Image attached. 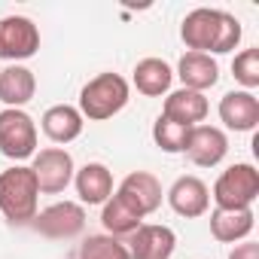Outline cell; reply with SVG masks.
I'll return each instance as SVG.
<instances>
[{"instance_id": "10", "label": "cell", "mask_w": 259, "mask_h": 259, "mask_svg": "<svg viewBox=\"0 0 259 259\" xmlns=\"http://www.w3.org/2000/svg\"><path fill=\"white\" fill-rule=\"evenodd\" d=\"M116 198H122L138 217H150L162 204V183L150 171H132L119 183Z\"/></svg>"}, {"instance_id": "5", "label": "cell", "mask_w": 259, "mask_h": 259, "mask_svg": "<svg viewBox=\"0 0 259 259\" xmlns=\"http://www.w3.org/2000/svg\"><path fill=\"white\" fill-rule=\"evenodd\" d=\"M0 153L16 162L37 153V125L25 110H0Z\"/></svg>"}, {"instance_id": "11", "label": "cell", "mask_w": 259, "mask_h": 259, "mask_svg": "<svg viewBox=\"0 0 259 259\" xmlns=\"http://www.w3.org/2000/svg\"><path fill=\"white\" fill-rule=\"evenodd\" d=\"M183 153L189 156L192 165L213 168V165H220L226 159L229 138H226L223 128H217V125H195L192 132H189V141H186V150Z\"/></svg>"}, {"instance_id": "15", "label": "cell", "mask_w": 259, "mask_h": 259, "mask_svg": "<svg viewBox=\"0 0 259 259\" xmlns=\"http://www.w3.org/2000/svg\"><path fill=\"white\" fill-rule=\"evenodd\" d=\"M177 76H180L183 89L204 95L207 89L217 85V79H220V64H217L210 55H204V52H186V55L180 58V64H177Z\"/></svg>"}, {"instance_id": "1", "label": "cell", "mask_w": 259, "mask_h": 259, "mask_svg": "<svg viewBox=\"0 0 259 259\" xmlns=\"http://www.w3.org/2000/svg\"><path fill=\"white\" fill-rule=\"evenodd\" d=\"M180 37L186 43L189 52H204V55H226L241 43V22L226 13V10H192L183 25H180Z\"/></svg>"}, {"instance_id": "21", "label": "cell", "mask_w": 259, "mask_h": 259, "mask_svg": "<svg viewBox=\"0 0 259 259\" xmlns=\"http://www.w3.org/2000/svg\"><path fill=\"white\" fill-rule=\"evenodd\" d=\"M101 223H104V229H107V235H110V238H128V235H132V232L144 223V217H138V213L128 207L122 198L110 195V198L104 201Z\"/></svg>"}, {"instance_id": "18", "label": "cell", "mask_w": 259, "mask_h": 259, "mask_svg": "<svg viewBox=\"0 0 259 259\" xmlns=\"http://www.w3.org/2000/svg\"><path fill=\"white\" fill-rule=\"evenodd\" d=\"M37 92V79L28 67L22 64H10L0 70V101L13 110H22Z\"/></svg>"}, {"instance_id": "23", "label": "cell", "mask_w": 259, "mask_h": 259, "mask_svg": "<svg viewBox=\"0 0 259 259\" xmlns=\"http://www.w3.org/2000/svg\"><path fill=\"white\" fill-rule=\"evenodd\" d=\"M79 259H132L125 241L110 235H89L79 247Z\"/></svg>"}, {"instance_id": "20", "label": "cell", "mask_w": 259, "mask_h": 259, "mask_svg": "<svg viewBox=\"0 0 259 259\" xmlns=\"http://www.w3.org/2000/svg\"><path fill=\"white\" fill-rule=\"evenodd\" d=\"M171 82H174V70L168 67V61H162V58H144V61H138V67H135V85H138L141 95L162 98L171 89Z\"/></svg>"}, {"instance_id": "3", "label": "cell", "mask_w": 259, "mask_h": 259, "mask_svg": "<svg viewBox=\"0 0 259 259\" xmlns=\"http://www.w3.org/2000/svg\"><path fill=\"white\" fill-rule=\"evenodd\" d=\"M128 95H132V89L119 73H98L82 85L76 110L89 122H104V119H113L119 110H125Z\"/></svg>"}, {"instance_id": "19", "label": "cell", "mask_w": 259, "mask_h": 259, "mask_svg": "<svg viewBox=\"0 0 259 259\" xmlns=\"http://www.w3.org/2000/svg\"><path fill=\"white\" fill-rule=\"evenodd\" d=\"M250 232H253V207H238V210L217 207L210 213V235L223 244L244 241Z\"/></svg>"}, {"instance_id": "22", "label": "cell", "mask_w": 259, "mask_h": 259, "mask_svg": "<svg viewBox=\"0 0 259 259\" xmlns=\"http://www.w3.org/2000/svg\"><path fill=\"white\" fill-rule=\"evenodd\" d=\"M189 132H192L189 125H180V122H174L168 116H159L153 122V141L165 153H183L186 150V141H189Z\"/></svg>"}, {"instance_id": "6", "label": "cell", "mask_w": 259, "mask_h": 259, "mask_svg": "<svg viewBox=\"0 0 259 259\" xmlns=\"http://www.w3.org/2000/svg\"><path fill=\"white\" fill-rule=\"evenodd\" d=\"M34 177H37V186L40 192L46 195H58L70 186L73 180V156L61 147H49V150H40L34 153V165H31Z\"/></svg>"}, {"instance_id": "7", "label": "cell", "mask_w": 259, "mask_h": 259, "mask_svg": "<svg viewBox=\"0 0 259 259\" xmlns=\"http://www.w3.org/2000/svg\"><path fill=\"white\" fill-rule=\"evenodd\" d=\"M40 49V31L25 16H7L0 19V58L4 61H25L37 55Z\"/></svg>"}, {"instance_id": "14", "label": "cell", "mask_w": 259, "mask_h": 259, "mask_svg": "<svg viewBox=\"0 0 259 259\" xmlns=\"http://www.w3.org/2000/svg\"><path fill=\"white\" fill-rule=\"evenodd\" d=\"M40 125H43V135H46L49 141H55V144H70V141H76V138L82 135L85 119H82V113H79L76 107H70V104H55V107H49V110L43 113Z\"/></svg>"}, {"instance_id": "9", "label": "cell", "mask_w": 259, "mask_h": 259, "mask_svg": "<svg viewBox=\"0 0 259 259\" xmlns=\"http://www.w3.org/2000/svg\"><path fill=\"white\" fill-rule=\"evenodd\" d=\"M128 256L132 259H171L174 247H177V235L168 226H156V223H141L125 241Z\"/></svg>"}, {"instance_id": "17", "label": "cell", "mask_w": 259, "mask_h": 259, "mask_svg": "<svg viewBox=\"0 0 259 259\" xmlns=\"http://www.w3.org/2000/svg\"><path fill=\"white\" fill-rule=\"evenodd\" d=\"M207 98L201 92H189V89H177L165 98V107H162V116L180 122V125H189L195 128L204 116H207Z\"/></svg>"}, {"instance_id": "13", "label": "cell", "mask_w": 259, "mask_h": 259, "mask_svg": "<svg viewBox=\"0 0 259 259\" xmlns=\"http://www.w3.org/2000/svg\"><path fill=\"white\" fill-rule=\"evenodd\" d=\"M220 119L232 132H253L259 125V98L253 92H226L220 101Z\"/></svg>"}, {"instance_id": "12", "label": "cell", "mask_w": 259, "mask_h": 259, "mask_svg": "<svg viewBox=\"0 0 259 259\" xmlns=\"http://www.w3.org/2000/svg\"><path fill=\"white\" fill-rule=\"evenodd\" d=\"M168 204H171L174 213L192 220V217L207 213V207H210V192H207V186H204L201 177L186 174V177H177L174 186L168 189Z\"/></svg>"}, {"instance_id": "2", "label": "cell", "mask_w": 259, "mask_h": 259, "mask_svg": "<svg viewBox=\"0 0 259 259\" xmlns=\"http://www.w3.org/2000/svg\"><path fill=\"white\" fill-rule=\"evenodd\" d=\"M37 201H40V186L31 168L16 165V168L0 171V213L13 226L34 223Z\"/></svg>"}, {"instance_id": "4", "label": "cell", "mask_w": 259, "mask_h": 259, "mask_svg": "<svg viewBox=\"0 0 259 259\" xmlns=\"http://www.w3.org/2000/svg\"><path fill=\"white\" fill-rule=\"evenodd\" d=\"M259 195V171L247 162H238L232 168H226L217 183H213V201L223 210H238V207H250Z\"/></svg>"}, {"instance_id": "16", "label": "cell", "mask_w": 259, "mask_h": 259, "mask_svg": "<svg viewBox=\"0 0 259 259\" xmlns=\"http://www.w3.org/2000/svg\"><path fill=\"white\" fill-rule=\"evenodd\" d=\"M73 183H76V195H79L82 204H104V201L113 195V174H110V168L101 165V162L82 165V168L76 171Z\"/></svg>"}, {"instance_id": "25", "label": "cell", "mask_w": 259, "mask_h": 259, "mask_svg": "<svg viewBox=\"0 0 259 259\" xmlns=\"http://www.w3.org/2000/svg\"><path fill=\"white\" fill-rule=\"evenodd\" d=\"M229 259H259V244L244 241V244H238V247L229 253Z\"/></svg>"}, {"instance_id": "24", "label": "cell", "mask_w": 259, "mask_h": 259, "mask_svg": "<svg viewBox=\"0 0 259 259\" xmlns=\"http://www.w3.org/2000/svg\"><path fill=\"white\" fill-rule=\"evenodd\" d=\"M232 73L235 79L244 85V92H253L259 85V49H244L235 55L232 61Z\"/></svg>"}, {"instance_id": "8", "label": "cell", "mask_w": 259, "mask_h": 259, "mask_svg": "<svg viewBox=\"0 0 259 259\" xmlns=\"http://www.w3.org/2000/svg\"><path fill=\"white\" fill-rule=\"evenodd\" d=\"M34 229L46 238H55V241L76 238L85 229V210L76 201H58L34 217Z\"/></svg>"}]
</instances>
